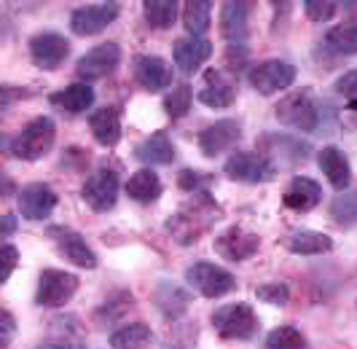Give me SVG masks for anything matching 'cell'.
I'll use <instances>...</instances> for the list:
<instances>
[{"mask_svg": "<svg viewBox=\"0 0 357 349\" xmlns=\"http://www.w3.org/2000/svg\"><path fill=\"white\" fill-rule=\"evenodd\" d=\"M119 65H121V49H119V43H100V46L89 49V52L75 62V75L84 78V81H97V78L110 75Z\"/></svg>", "mask_w": 357, "mask_h": 349, "instance_id": "7c38bea8", "label": "cell"}, {"mask_svg": "<svg viewBox=\"0 0 357 349\" xmlns=\"http://www.w3.org/2000/svg\"><path fill=\"white\" fill-rule=\"evenodd\" d=\"M282 202H285V207L296 209V212H309L322 202V186L306 174H298L290 180V186L282 193Z\"/></svg>", "mask_w": 357, "mask_h": 349, "instance_id": "603a6c76", "label": "cell"}, {"mask_svg": "<svg viewBox=\"0 0 357 349\" xmlns=\"http://www.w3.org/2000/svg\"><path fill=\"white\" fill-rule=\"evenodd\" d=\"M38 349H84V341H70V339H54V341H46Z\"/></svg>", "mask_w": 357, "mask_h": 349, "instance_id": "b9f144b4", "label": "cell"}, {"mask_svg": "<svg viewBox=\"0 0 357 349\" xmlns=\"http://www.w3.org/2000/svg\"><path fill=\"white\" fill-rule=\"evenodd\" d=\"M164 191V186H161V177L151 167H143V170H137V172L129 174V180H126V196L129 199H135V202H140V205H151V202H156Z\"/></svg>", "mask_w": 357, "mask_h": 349, "instance_id": "d4e9b609", "label": "cell"}, {"mask_svg": "<svg viewBox=\"0 0 357 349\" xmlns=\"http://www.w3.org/2000/svg\"><path fill=\"white\" fill-rule=\"evenodd\" d=\"M89 126H91V135H94V140L100 145H105V148L119 145V140H121V116H119L116 107H100V110H94L89 116Z\"/></svg>", "mask_w": 357, "mask_h": 349, "instance_id": "cb8c5ba5", "label": "cell"}, {"mask_svg": "<svg viewBox=\"0 0 357 349\" xmlns=\"http://www.w3.org/2000/svg\"><path fill=\"white\" fill-rule=\"evenodd\" d=\"M135 158L143 164H172L175 161V145L164 132H153L151 138H145L143 142H137L135 148Z\"/></svg>", "mask_w": 357, "mask_h": 349, "instance_id": "484cf974", "label": "cell"}, {"mask_svg": "<svg viewBox=\"0 0 357 349\" xmlns=\"http://www.w3.org/2000/svg\"><path fill=\"white\" fill-rule=\"evenodd\" d=\"M325 46L333 54H341V57L357 54V19L331 27V30L325 33Z\"/></svg>", "mask_w": 357, "mask_h": 349, "instance_id": "f546056e", "label": "cell"}, {"mask_svg": "<svg viewBox=\"0 0 357 349\" xmlns=\"http://www.w3.org/2000/svg\"><path fill=\"white\" fill-rule=\"evenodd\" d=\"M54 138H56V126L49 116H38L27 124L14 140L8 142V151L22 161H38L40 156H46L52 151Z\"/></svg>", "mask_w": 357, "mask_h": 349, "instance_id": "277c9868", "label": "cell"}, {"mask_svg": "<svg viewBox=\"0 0 357 349\" xmlns=\"http://www.w3.org/2000/svg\"><path fill=\"white\" fill-rule=\"evenodd\" d=\"M135 78L148 91L169 89L172 87V65L156 54H145V57H137V62H135Z\"/></svg>", "mask_w": 357, "mask_h": 349, "instance_id": "44dd1931", "label": "cell"}, {"mask_svg": "<svg viewBox=\"0 0 357 349\" xmlns=\"http://www.w3.org/2000/svg\"><path fill=\"white\" fill-rule=\"evenodd\" d=\"M239 138H242V124L236 119H220V121L210 124L199 132V148L204 156L215 158L226 154L229 148H234Z\"/></svg>", "mask_w": 357, "mask_h": 349, "instance_id": "2e32d148", "label": "cell"}, {"mask_svg": "<svg viewBox=\"0 0 357 349\" xmlns=\"http://www.w3.org/2000/svg\"><path fill=\"white\" fill-rule=\"evenodd\" d=\"M248 78H250V87L258 94L271 97V94L282 91L296 81V68L285 59H264V62L252 65Z\"/></svg>", "mask_w": 357, "mask_h": 349, "instance_id": "ba28073f", "label": "cell"}, {"mask_svg": "<svg viewBox=\"0 0 357 349\" xmlns=\"http://www.w3.org/2000/svg\"><path fill=\"white\" fill-rule=\"evenodd\" d=\"M255 296H258V301L271 304V306H285L290 301V288L285 282H266V285L255 288Z\"/></svg>", "mask_w": 357, "mask_h": 349, "instance_id": "8d00e7d4", "label": "cell"}, {"mask_svg": "<svg viewBox=\"0 0 357 349\" xmlns=\"http://www.w3.org/2000/svg\"><path fill=\"white\" fill-rule=\"evenodd\" d=\"M172 57L178 70H183L185 75H191L194 70H199L210 57H213V43L207 38H197V35H185L178 38L172 46Z\"/></svg>", "mask_w": 357, "mask_h": 349, "instance_id": "ffe728a7", "label": "cell"}, {"mask_svg": "<svg viewBox=\"0 0 357 349\" xmlns=\"http://www.w3.org/2000/svg\"><path fill=\"white\" fill-rule=\"evenodd\" d=\"M84 202L89 205L94 212H107V209L116 207L119 202V174L113 170H97L84 180V188H81Z\"/></svg>", "mask_w": 357, "mask_h": 349, "instance_id": "8fae6325", "label": "cell"}, {"mask_svg": "<svg viewBox=\"0 0 357 349\" xmlns=\"http://www.w3.org/2000/svg\"><path fill=\"white\" fill-rule=\"evenodd\" d=\"M14 228H17V221H14V215H3V239H8L11 234H14Z\"/></svg>", "mask_w": 357, "mask_h": 349, "instance_id": "ee69618b", "label": "cell"}, {"mask_svg": "<svg viewBox=\"0 0 357 349\" xmlns=\"http://www.w3.org/2000/svg\"><path fill=\"white\" fill-rule=\"evenodd\" d=\"M210 320H213V328L218 331V336H223L229 341H248L261 328L258 314L252 312V306L245 301L218 306Z\"/></svg>", "mask_w": 357, "mask_h": 349, "instance_id": "3957f363", "label": "cell"}, {"mask_svg": "<svg viewBox=\"0 0 357 349\" xmlns=\"http://www.w3.org/2000/svg\"><path fill=\"white\" fill-rule=\"evenodd\" d=\"M199 103L207 105V107H231L236 100V84L223 73V70H207L204 78H202V87L197 91Z\"/></svg>", "mask_w": 357, "mask_h": 349, "instance_id": "ac0fdd59", "label": "cell"}, {"mask_svg": "<svg viewBox=\"0 0 357 349\" xmlns=\"http://www.w3.org/2000/svg\"><path fill=\"white\" fill-rule=\"evenodd\" d=\"M226 174L231 180H239V183H266L274 177V167L266 156L255 154V151H236L229 156V161L223 164Z\"/></svg>", "mask_w": 357, "mask_h": 349, "instance_id": "9c48e42d", "label": "cell"}, {"mask_svg": "<svg viewBox=\"0 0 357 349\" xmlns=\"http://www.w3.org/2000/svg\"><path fill=\"white\" fill-rule=\"evenodd\" d=\"M341 3H333V0H304V11L312 22H328L339 14Z\"/></svg>", "mask_w": 357, "mask_h": 349, "instance_id": "f35d334b", "label": "cell"}, {"mask_svg": "<svg viewBox=\"0 0 357 349\" xmlns=\"http://www.w3.org/2000/svg\"><path fill=\"white\" fill-rule=\"evenodd\" d=\"M121 14V3H94L75 8L70 17V30L75 35H97L102 33L107 24H113Z\"/></svg>", "mask_w": 357, "mask_h": 349, "instance_id": "5bb4252c", "label": "cell"}, {"mask_svg": "<svg viewBox=\"0 0 357 349\" xmlns=\"http://www.w3.org/2000/svg\"><path fill=\"white\" fill-rule=\"evenodd\" d=\"M191 100H194V89L188 87V84L175 87L164 97V110H167V116H169V119H183V116L188 113V107H191Z\"/></svg>", "mask_w": 357, "mask_h": 349, "instance_id": "e575fe53", "label": "cell"}, {"mask_svg": "<svg viewBox=\"0 0 357 349\" xmlns=\"http://www.w3.org/2000/svg\"><path fill=\"white\" fill-rule=\"evenodd\" d=\"M185 282L191 290H197L204 298H220L236 288V277L226 272L223 266H215L210 261H197L185 269Z\"/></svg>", "mask_w": 357, "mask_h": 349, "instance_id": "5b68a950", "label": "cell"}, {"mask_svg": "<svg viewBox=\"0 0 357 349\" xmlns=\"http://www.w3.org/2000/svg\"><path fill=\"white\" fill-rule=\"evenodd\" d=\"M52 103L65 107L68 113H84L94 105V89L89 84H70V87L52 94Z\"/></svg>", "mask_w": 357, "mask_h": 349, "instance_id": "83f0119b", "label": "cell"}, {"mask_svg": "<svg viewBox=\"0 0 357 349\" xmlns=\"http://www.w3.org/2000/svg\"><path fill=\"white\" fill-rule=\"evenodd\" d=\"M210 22H213V3L207 0H188L183 3V24L188 35H202L210 30Z\"/></svg>", "mask_w": 357, "mask_h": 349, "instance_id": "f1b7e54d", "label": "cell"}, {"mask_svg": "<svg viewBox=\"0 0 357 349\" xmlns=\"http://www.w3.org/2000/svg\"><path fill=\"white\" fill-rule=\"evenodd\" d=\"M188 293L178 288L175 282H159V290H156V304H159V309L164 317H172V320H178L180 314L188 309Z\"/></svg>", "mask_w": 357, "mask_h": 349, "instance_id": "4dcf8cb0", "label": "cell"}, {"mask_svg": "<svg viewBox=\"0 0 357 349\" xmlns=\"http://www.w3.org/2000/svg\"><path fill=\"white\" fill-rule=\"evenodd\" d=\"M178 0H145L143 3V14L145 22L156 30H167L175 24L178 19Z\"/></svg>", "mask_w": 357, "mask_h": 349, "instance_id": "d6a6232c", "label": "cell"}, {"mask_svg": "<svg viewBox=\"0 0 357 349\" xmlns=\"http://www.w3.org/2000/svg\"><path fill=\"white\" fill-rule=\"evenodd\" d=\"M213 247L220 258H226V261H231V263H239V261H248V258H252V255L258 253L261 239H258V234H252V231L231 226V228H226L223 234L215 237Z\"/></svg>", "mask_w": 357, "mask_h": 349, "instance_id": "4fadbf2b", "label": "cell"}, {"mask_svg": "<svg viewBox=\"0 0 357 349\" xmlns=\"http://www.w3.org/2000/svg\"><path fill=\"white\" fill-rule=\"evenodd\" d=\"M261 151V156H266L271 161V167L277 170H282V167H298V164H304L306 158H309V145H306L304 140L298 138H290V135H271L266 132L264 138H261V145H258Z\"/></svg>", "mask_w": 357, "mask_h": 349, "instance_id": "52a82bcc", "label": "cell"}, {"mask_svg": "<svg viewBox=\"0 0 357 349\" xmlns=\"http://www.w3.org/2000/svg\"><path fill=\"white\" fill-rule=\"evenodd\" d=\"M331 218L341 228H349L357 221V193H341L331 205Z\"/></svg>", "mask_w": 357, "mask_h": 349, "instance_id": "d590c367", "label": "cell"}, {"mask_svg": "<svg viewBox=\"0 0 357 349\" xmlns=\"http://www.w3.org/2000/svg\"><path fill=\"white\" fill-rule=\"evenodd\" d=\"M49 237L56 244L59 255H65V261L75 263L78 269H97V255L78 231H73L68 226H52Z\"/></svg>", "mask_w": 357, "mask_h": 349, "instance_id": "9a60e30c", "label": "cell"}, {"mask_svg": "<svg viewBox=\"0 0 357 349\" xmlns=\"http://www.w3.org/2000/svg\"><path fill=\"white\" fill-rule=\"evenodd\" d=\"M274 116L277 121L290 126V129H298V132H314L320 126V105L314 100L312 89H298V91H290L285 94L277 107H274Z\"/></svg>", "mask_w": 357, "mask_h": 349, "instance_id": "7a4b0ae2", "label": "cell"}, {"mask_svg": "<svg viewBox=\"0 0 357 349\" xmlns=\"http://www.w3.org/2000/svg\"><path fill=\"white\" fill-rule=\"evenodd\" d=\"M213 183V174L199 172V170H180L178 172V186L188 193H202Z\"/></svg>", "mask_w": 357, "mask_h": 349, "instance_id": "74e56055", "label": "cell"}, {"mask_svg": "<svg viewBox=\"0 0 357 349\" xmlns=\"http://www.w3.org/2000/svg\"><path fill=\"white\" fill-rule=\"evenodd\" d=\"M14 317L11 312H3V339H0V347H8V341H11V336H14Z\"/></svg>", "mask_w": 357, "mask_h": 349, "instance_id": "7bdbcfd3", "label": "cell"}, {"mask_svg": "<svg viewBox=\"0 0 357 349\" xmlns=\"http://www.w3.org/2000/svg\"><path fill=\"white\" fill-rule=\"evenodd\" d=\"M70 57V40L59 33H38L30 38V59L40 70H56Z\"/></svg>", "mask_w": 357, "mask_h": 349, "instance_id": "30bf717a", "label": "cell"}, {"mask_svg": "<svg viewBox=\"0 0 357 349\" xmlns=\"http://www.w3.org/2000/svg\"><path fill=\"white\" fill-rule=\"evenodd\" d=\"M153 341V333L145 322H132L119 331L110 333V347L113 349H145Z\"/></svg>", "mask_w": 357, "mask_h": 349, "instance_id": "1f68e13d", "label": "cell"}, {"mask_svg": "<svg viewBox=\"0 0 357 349\" xmlns=\"http://www.w3.org/2000/svg\"><path fill=\"white\" fill-rule=\"evenodd\" d=\"M317 164H320L322 174L328 177V183L333 186V188H349V183H352V164H349V158L347 154L336 148V145H325L320 154H317Z\"/></svg>", "mask_w": 357, "mask_h": 349, "instance_id": "7402d4cb", "label": "cell"}, {"mask_svg": "<svg viewBox=\"0 0 357 349\" xmlns=\"http://www.w3.org/2000/svg\"><path fill=\"white\" fill-rule=\"evenodd\" d=\"M336 91L347 100H357V70L344 73L339 81H336Z\"/></svg>", "mask_w": 357, "mask_h": 349, "instance_id": "60d3db41", "label": "cell"}, {"mask_svg": "<svg viewBox=\"0 0 357 349\" xmlns=\"http://www.w3.org/2000/svg\"><path fill=\"white\" fill-rule=\"evenodd\" d=\"M266 349H309L306 336L293 325H280L266 336Z\"/></svg>", "mask_w": 357, "mask_h": 349, "instance_id": "836d02e7", "label": "cell"}, {"mask_svg": "<svg viewBox=\"0 0 357 349\" xmlns=\"http://www.w3.org/2000/svg\"><path fill=\"white\" fill-rule=\"evenodd\" d=\"M17 261H19V253L14 244H3V272H0V282H8V277L14 274V269H17Z\"/></svg>", "mask_w": 357, "mask_h": 349, "instance_id": "ab89813d", "label": "cell"}, {"mask_svg": "<svg viewBox=\"0 0 357 349\" xmlns=\"http://www.w3.org/2000/svg\"><path fill=\"white\" fill-rule=\"evenodd\" d=\"M285 247L293 255H322V253H331L333 250V239L328 234H322V231L301 228V231H293L287 237Z\"/></svg>", "mask_w": 357, "mask_h": 349, "instance_id": "4316f807", "label": "cell"}, {"mask_svg": "<svg viewBox=\"0 0 357 349\" xmlns=\"http://www.w3.org/2000/svg\"><path fill=\"white\" fill-rule=\"evenodd\" d=\"M220 35L231 43V49H245V40L250 35V3H223Z\"/></svg>", "mask_w": 357, "mask_h": 349, "instance_id": "d6986e66", "label": "cell"}, {"mask_svg": "<svg viewBox=\"0 0 357 349\" xmlns=\"http://www.w3.org/2000/svg\"><path fill=\"white\" fill-rule=\"evenodd\" d=\"M56 199L59 196L46 183H30L17 193V207L24 221L38 223V221H46L52 215L54 207H56Z\"/></svg>", "mask_w": 357, "mask_h": 349, "instance_id": "e0dca14e", "label": "cell"}, {"mask_svg": "<svg viewBox=\"0 0 357 349\" xmlns=\"http://www.w3.org/2000/svg\"><path fill=\"white\" fill-rule=\"evenodd\" d=\"M197 199L188 205V207H183L180 212L175 215H169V221H167V231L172 234V239L178 244H197V239L202 234H207L210 226L215 223V218L220 215V207L215 205V199L210 196L207 191L202 193H194Z\"/></svg>", "mask_w": 357, "mask_h": 349, "instance_id": "6da1fadb", "label": "cell"}, {"mask_svg": "<svg viewBox=\"0 0 357 349\" xmlns=\"http://www.w3.org/2000/svg\"><path fill=\"white\" fill-rule=\"evenodd\" d=\"M78 290V277L73 272H62V269H46L40 272L36 290V304L43 309H59L65 306Z\"/></svg>", "mask_w": 357, "mask_h": 349, "instance_id": "8992f818", "label": "cell"}]
</instances>
